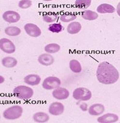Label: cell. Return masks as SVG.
<instances>
[{
    "label": "cell",
    "instance_id": "6da1fadb",
    "mask_svg": "<svg viewBox=\"0 0 120 123\" xmlns=\"http://www.w3.org/2000/svg\"><path fill=\"white\" fill-rule=\"evenodd\" d=\"M120 77L116 68L108 62H103L98 65L97 77L99 83L104 85H111L116 83Z\"/></svg>",
    "mask_w": 120,
    "mask_h": 123
},
{
    "label": "cell",
    "instance_id": "7a4b0ae2",
    "mask_svg": "<svg viewBox=\"0 0 120 123\" xmlns=\"http://www.w3.org/2000/svg\"><path fill=\"white\" fill-rule=\"evenodd\" d=\"M34 94V90L28 86H18L14 89V95L21 100H27L31 98Z\"/></svg>",
    "mask_w": 120,
    "mask_h": 123
},
{
    "label": "cell",
    "instance_id": "3957f363",
    "mask_svg": "<svg viewBox=\"0 0 120 123\" xmlns=\"http://www.w3.org/2000/svg\"><path fill=\"white\" fill-rule=\"evenodd\" d=\"M23 112L22 107L18 105L9 107L3 112V117L9 120H15L20 118Z\"/></svg>",
    "mask_w": 120,
    "mask_h": 123
},
{
    "label": "cell",
    "instance_id": "277c9868",
    "mask_svg": "<svg viewBox=\"0 0 120 123\" xmlns=\"http://www.w3.org/2000/svg\"><path fill=\"white\" fill-rule=\"evenodd\" d=\"M91 91L85 87H78L73 92V97L79 101H88L92 98Z\"/></svg>",
    "mask_w": 120,
    "mask_h": 123
},
{
    "label": "cell",
    "instance_id": "5b68a950",
    "mask_svg": "<svg viewBox=\"0 0 120 123\" xmlns=\"http://www.w3.org/2000/svg\"><path fill=\"white\" fill-rule=\"evenodd\" d=\"M61 85V80L59 78L54 76H50L44 79L42 86L46 90L55 89Z\"/></svg>",
    "mask_w": 120,
    "mask_h": 123
},
{
    "label": "cell",
    "instance_id": "8992f818",
    "mask_svg": "<svg viewBox=\"0 0 120 123\" xmlns=\"http://www.w3.org/2000/svg\"><path fill=\"white\" fill-rule=\"evenodd\" d=\"M0 49L7 54H12L16 50V47L10 40L2 38L0 39Z\"/></svg>",
    "mask_w": 120,
    "mask_h": 123
},
{
    "label": "cell",
    "instance_id": "52a82bcc",
    "mask_svg": "<svg viewBox=\"0 0 120 123\" xmlns=\"http://www.w3.org/2000/svg\"><path fill=\"white\" fill-rule=\"evenodd\" d=\"M24 30L28 36L32 37H39L41 35V30L38 26L32 23H27L24 25Z\"/></svg>",
    "mask_w": 120,
    "mask_h": 123
},
{
    "label": "cell",
    "instance_id": "ba28073f",
    "mask_svg": "<svg viewBox=\"0 0 120 123\" xmlns=\"http://www.w3.org/2000/svg\"><path fill=\"white\" fill-rule=\"evenodd\" d=\"M69 91L67 89L62 87H58L52 92V96L58 100L67 99L69 97Z\"/></svg>",
    "mask_w": 120,
    "mask_h": 123
},
{
    "label": "cell",
    "instance_id": "9c48e42d",
    "mask_svg": "<svg viewBox=\"0 0 120 123\" xmlns=\"http://www.w3.org/2000/svg\"><path fill=\"white\" fill-rule=\"evenodd\" d=\"M64 111V106L63 104L60 102H53L49 107L50 114L55 116H58L63 114Z\"/></svg>",
    "mask_w": 120,
    "mask_h": 123
},
{
    "label": "cell",
    "instance_id": "30bf717a",
    "mask_svg": "<svg viewBox=\"0 0 120 123\" xmlns=\"http://www.w3.org/2000/svg\"><path fill=\"white\" fill-rule=\"evenodd\" d=\"M3 18L9 23H15L20 21L21 16L18 13L12 10H9L3 13Z\"/></svg>",
    "mask_w": 120,
    "mask_h": 123
},
{
    "label": "cell",
    "instance_id": "8fae6325",
    "mask_svg": "<svg viewBox=\"0 0 120 123\" xmlns=\"http://www.w3.org/2000/svg\"><path fill=\"white\" fill-rule=\"evenodd\" d=\"M119 117L114 113H107L98 118V122L100 123H113L118 121Z\"/></svg>",
    "mask_w": 120,
    "mask_h": 123
},
{
    "label": "cell",
    "instance_id": "7c38bea8",
    "mask_svg": "<svg viewBox=\"0 0 120 123\" xmlns=\"http://www.w3.org/2000/svg\"><path fill=\"white\" fill-rule=\"evenodd\" d=\"M38 60L40 64L46 66V67L51 65L54 63L55 62L53 57L49 53H44V54H41L38 57Z\"/></svg>",
    "mask_w": 120,
    "mask_h": 123
},
{
    "label": "cell",
    "instance_id": "4fadbf2b",
    "mask_svg": "<svg viewBox=\"0 0 120 123\" xmlns=\"http://www.w3.org/2000/svg\"><path fill=\"white\" fill-rule=\"evenodd\" d=\"M105 111V107L102 104H94L89 107V113L91 115L98 116L103 114Z\"/></svg>",
    "mask_w": 120,
    "mask_h": 123
},
{
    "label": "cell",
    "instance_id": "5bb4252c",
    "mask_svg": "<svg viewBox=\"0 0 120 123\" xmlns=\"http://www.w3.org/2000/svg\"><path fill=\"white\" fill-rule=\"evenodd\" d=\"M41 79L40 75L37 74H29L24 79V81L26 84L30 86H36L41 82Z\"/></svg>",
    "mask_w": 120,
    "mask_h": 123
},
{
    "label": "cell",
    "instance_id": "9a60e30c",
    "mask_svg": "<svg viewBox=\"0 0 120 123\" xmlns=\"http://www.w3.org/2000/svg\"><path fill=\"white\" fill-rule=\"evenodd\" d=\"M97 10L98 13L101 14L113 13L115 12V9L113 6L109 4H106V3L100 4L97 7Z\"/></svg>",
    "mask_w": 120,
    "mask_h": 123
},
{
    "label": "cell",
    "instance_id": "2e32d148",
    "mask_svg": "<svg viewBox=\"0 0 120 123\" xmlns=\"http://www.w3.org/2000/svg\"><path fill=\"white\" fill-rule=\"evenodd\" d=\"M81 24L79 22L73 21L68 25L67 28V32L71 35H75L78 33L81 30Z\"/></svg>",
    "mask_w": 120,
    "mask_h": 123
},
{
    "label": "cell",
    "instance_id": "e0dca14e",
    "mask_svg": "<svg viewBox=\"0 0 120 123\" xmlns=\"http://www.w3.org/2000/svg\"><path fill=\"white\" fill-rule=\"evenodd\" d=\"M33 119L36 123H44L49 121L50 117L49 115L43 112H38L35 113L33 116Z\"/></svg>",
    "mask_w": 120,
    "mask_h": 123
},
{
    "label": "cell",
    "instance_id": "ac0fdd59",
    "mask_svg": "<svg viewBox=\"0 0 120 123\" xmlns=\"http://www.w3.org/2000/svg\"><path fill=\"white\" fill-rule=\"evenodd\" d=\"M17 60L12 57H5L2 59L3 65L8 68L15 67L17 65Z\"/></svg>",
    "mask_w": 120,
    "mask_h": 123
},
{
    "label": "cell",
    "instance_id": "d6986e66",
    "mask_svg": "<svg viewBox=\"0 0 120 123\" xmlns=\"http://www.w3.org/2000/svg\"><path fill=\"white\" fill-rule=\"evenodd\" d=\"M81 16L84 19L88 21H93L98 18V14L92 10H85L81 13Z\"/></svg>",
    "mask_w": 120,
    "mask_h": 123
},
{
    "label": "cell",
    "instance_id": "ffe728a7",
    "mask_svg": "<svg viewBox=\"0 0 120 123\" xmlns=\"http://www.w3.org/2000/svg\"><path fill=\"white\" fill-rule=\"evenodd\" d=\"M58 19V15L56 13L49 12L42 16V19L44 22L47 23H52L56 21Z\"/></svg>",
    "mask_w": 120,
    "mask_h": 123
},
{
    "label": "cell",
    "instance_id": "44dd1931",
    "mask_svg": "<svg viewBox=\"0 0 120 123\" xmlns=\"http://www.w3.org/2000/svg\"><path fill=\"white\" fill-rule=\"evenodd\" d=\"M21 31L20 28L15 26H10L6 28L5 33L10 36H18L21 33Z\"/></svg>",
    "mask_w": 120,
    "mask_h": 123
},
{
    "label": "cell",
    "instance_id": "7402d4cb",
    "mask_svg": "<svg viewBox=\"0 0 120 123\" xmlns=\"http://www.w3.org/2000/svg\"><path fill=\"white\" fill-rule=\"evenodd\" d=\"M70 69L75 73H79L82 71V67L80 63L76 59H73L70 61Z\"/></svg>",
    "mask_w": 120,
    "mask_h": 123
},
{
    "label": "cell",
    "instance_id": "603a6c76",
    "mask_svg": "<svg viewBox=\"0 0 120 123\" xmlns=\"http://www.w3.org/2000/svg\"><path fill=\"white\" fill-rule=\"evenodd\" d=\"M60 48L61 47L57 43H50L45 47L44 50L49 54H54L58 53L60 50Z\"/></svg>",
    "mask_w": 120,
    "mask_h": 123
},
{
    "label": "cell",
    "instance_id": "cb8c5ba5",
    "mask_svg": "<svg viewBox=\"0 0 120 123\" xmlns=\"http://www.w3.org/2000/svg\"><path fill=\"white\" fill-rule=\"evenodd\" d=\"M77 19V15L73 13L66 12L61 15L60 20L64 22H69Z\"/></svg>",
    "mask_w": 120,
    "mask_h": 123
},
{
    "label": "cell",
    "instance_id": "d4e9b609",
    "mask_svg": "<svg viewBox=\"0 0 120 123\" xmlns=\"http://www.w3.org/2000/svg\"><path fill=\"white\" fill-rule=\"evenodd\" d=\"M92 3L91 0H77L75 1V7L79 9H87Z\"/></svg>",
    "mask_w": 120,
    "mask_h": 123
},
{
    "label": "cell",
    "instance_id": "484cf974",
    "mask_svg": "<svg viewBox=\"0 0 120 123\" xmlns=\"http://www.w3.org/2000/svg\"><path fill=\"white\" fill-rule=\"evenodd\" d=\"M48 30L52 33H59L64 30V27L60 23H54L49 25Z\"/></svg>",
    "mask_w": 120,
    "mask_h": 123
},
{
    "label": "cell",
    "instance_id": "4316f807",
    "mask_svg": "<svg viewBox=\"0 0 120 123\" xmlns=\"http://www.w3.org/2000/svg\"><path fill=\"white\" fill-rule=\"evenodd\" d=\"M32 3L30 0H22L18 3V6L22 9H26L31 6Z\"/></svg>",
    "mask_w": 120,
    "mask_h": 123
},
{
    "label": "cell",
    "instance_id": "83f0119b",
    "mask_svg": "<svg viewBox=\"0 0 120 123\" xmlns=\"http://www.w3.org/2000/svg\"><path fill=\"white\" fill-rule=\"evenodd\" d=\"M4 81H5V79H4L3 76L0 75V84H1V83H4Z\"/></svg>",
    "mask_w": 120,
    "mask_h": 123
},
{
    "label": "cell",
    "instance_id": "f1b7e54d",
    "mask_svg": "<svg viewBox=\"0 0 120 123\" xmlns=\"http://www.w3.org/2000/svg\"><path fill=\"white\" fill-rule=\"evenodd\" d=\"M0 118H1V117H0Z\"/></svg>",
    "mask_w": 120,
    "mask_h": 123
}]
</instances>
